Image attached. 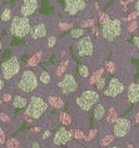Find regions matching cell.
Instances as JSON below:
<instances>
[{"label":"cell","mask_w":139,"mask_h":148,"mask_svg":"<svg viewBox=\"0 0 139 148\" xmlns=\"http://www.w3.org/2000/svg\"><path fill=\"white\" fill-rule=\"evenodd\" d=\"M130 127H132V123L129 119H127V118H118L114 122V127H113L114 136L119 137V138H123L130 131Z\"/></svg>","instance_id":"obj_8"},{"label":"cell","mask_w":139,"mask_h":148,"mask_svg":"<svg viewBox=\"0 0 139 148\" xmlns=\"http://www.w3.org/2000/svg\"><path fill=\"white\" fill-rule=\"evenodd\" d=\"M48 101H49V104L54 107V108H63V106H64V102L58 97H49Z\"/></svg>","instance_id":"obj_19"},{"label":"cell","mask_w":139,"mask_h":148,"mask_svg":"<svg viewBox=\"0 0 139 148\" xmlns=\"http://www.w3.org/2000/svg\"><path fill=\"white\" fill-rule=\"evenodd\" d=\"M6 147L8 148H20V143L18 142L15 138H10L8 142H6Z\"/></svg>","instance_id":"obj_29"},{"label":"cell","mask_w":139,"mask_h":148,"mask_svg":"<svg viewBox=\"0 0 139 148\" xmlns=\"http://www.w3.org/2000/svg\"><path fill=\"white\" fill-rule=\"evenodd\" d=\"M128 99L133 104L139 102V83H133L128 87Z\"/></svg>","instance_id":"obj_14"},{"label":"cell","mask_w":139,"mask_h":148,"mask_svg":"<svg viewBox=\"0 0 139 148\" xmlns=\"http://www.w3.org/2000/svg\"><path fill=\"white\" fill-rule=\"evenodd\" d=\"M18 86H19V89L25 92V93H31L33 90H35L38 87V78H36L35 73L29 69L24 70Z\"/></svg>","instance_id":"obj_5"},{"label":"cell","mask_w":139,"mask_h":148,"mask_svg":"<svg viewBox=\"0 0 139 148\" xmlns=\"http://www.w3.org/2000/svg\"><path fill=\"white\" fill-rule=\"evenodd\" d=\"M68 64H69V60L67 59V60H64L59 66H58V68H57V75H58V77L64 75L65 70H67V68H68Z\"/></svg>","instance_id":"obj_23"},{"label":"cell","mask_w":139,"mask_h":148,"mask_svg":"<svg viewBox=\"0 0 139 148\" xmlns=\"http://www.w3.org/2000/svg\"><path fill=\"white\" fill-rule=\"evenodd\" d=\"M82 29L84 28H90V27H94V19H88V20H84L82 21Z\"/></svg>","instance_id":"obj_31"},{"label":"cell","mask_w":139,"mask_h":148,"mask_svg":"<svg viewBox=\"0 0 139 148\" xmlns=\"http://www.w3.org/2000/svg\"><path fill=\"white\" fill-rule=\"evenodd\" d=\"M28 106V99L25 97H21V95H15L13 101V107L18 109H23Z\"/></svg>","instance_id":"obj_16"},{"label":"cell","mask_w":139,"mask_h":148,"mask_svg":"<svg viewBox=\"0 0 139 148\" xmlns=\"http://www.w3.org/2000/svg\"><path fill=\"white\" fill-rule=\"evenodd\" d=\"M75 102L82 110H90L94 104L99 102V94L94 90H85L75 99Z\"/></svg>","instance_id":"obj_6"},{"label":"cell","mask_w":139,"mask_h":148,"mask_svg":"<svg viewBox=\"0 0 139 148\" xmlns=\"http://www.w3.org/2000/svg\"><path fill=\"white\" fill-rule=\"evenodd\" d=\"M48 108V104L45 103L43 98L39 97H31L30 102L28 103L27 106V112H25V116L30 117L31 119H38L44 114V112Z\"/></svg>","instance_id":"obj_1"},{"label":"cell","mask_w":139,"mask_h":148,"mask_svg":"<svg viewBox=\"0 0 139 148\" xmlns=\"http://www.w3.org/2000/svg\"><path fill=\"white\" fill-rule=\"evenodd\" d=\"M135 122L139 124V113H137V116H135Z\"/></svg>","instance_id":"obj_49"},{"label":"cell","mask_w":139,"mask_h":148,"mask_svg":"<svg viewBox=\"0 0 139 148\" xmlns=\"http://www.w3.org/2000/svg\"><path fill=\"white\" fill-rule=\"evenodd\" d=\"M122 30V23L119 19H109L107 23L102 24V35L105 40L113 42Z\"/></svg>","instance_id":"obj_4"},{"label":"cell","mask_w":139,"mask_h":148,"mask_svg":"<svg viewBox=\"0 0 139 148\" xmlns=\"http://www.w3.org/2000/svg\"><path fill=\"white\" fill-rule=\"evenodd\" d=\"M36 9H38V1L36 0H24L20 13L24 18H29L36 12Z\"/></svg>","instance_id":"obj_13"},{"label":"cell","mask_w":139,"mask_h":148,"mask_svg":"<svg viewBox=\"0 0 139 148\" xmlns=\"http://www.w3.org/2000/svg\"><path fill=\"white\" fill-rule=\"evenodd\" d=\"M117 119H118V117H117L115 109L114 108H110V110H109V113H108V117H107L108 123H113V122H115Z\"/></svg>","instance_id":"obj_28"},{"label":"cell","mask_w":139,"mask_h":148,"mask_svg":"<svg viewBox=\"0 0 139 148\" xmlns=\"http://www.w3.org/2000/svg\"><path fill=\"white\" fill-rule=\"evenodd\" d=\"M73 136L75 137L76 139H79V140H82L85 138V136H84V133L80 131V129H75V131H73Z\"/></svg>","instance_id":"obj_32"},{"label":"cell","mask_w":139,"mask_h":148,"mask_svg":"<svg viewBox=\"0 0 139 148\" xmlns=\"http://www.w3.org/2000/svg\"><path fill=\"white\" fill-rule=\"evenodd\" d=\"M1 47H3V44H1V39H0V49H1Z\"/></svg>","instance_id":"obj_52"},{"label":"cell","mask_w":139,"mask_h":148,"mask_svg":"<svg viewBox=\"0 0 139 148\" xmlns=\"http://www.w3.org/2000/svg\"><path fill=\"white\" fill-rule=\"evenodd\" d=\"M0 143H5V133L3 132L1 128H0Z\"/></svg>","instance_id":"obj_39"},{"label":"cell","mask_w":139,"mask_h":148,"mask_svg":"<svg viewBox=\"0 0 139 148\" xmlns=\"http://www.w3.org/2000/svg\"><path fill=\"white\" fill-rule=\"evenodd\" d=\"M109 148H120V147H118V146H113V147H109Z\"/></svg>","instance_id":"obj_51"},{"label":"cell","mask_w":139,"mask_h":148,"mask_svg":"<svg viewBox=\"0 0 139 148\" xmlns=\"http://www.w3.org/2000/svg\"><path fill=\"white\" fill-rule=\"evenodd\" d=\"M128 148H134L133 144H128Z\"/></svg>","instance_id":"obj_50"},{"label":"cell","mask_w":139,"mask_h":148,"mask_svg":"<svg viewBox=\"0 0 139 148\" xmlns=\"http://www.w3.org/2000/svg\"><path fill=\"white\" fill-rule=\"evenodd\" d=\"M137 25H138V23H137V21H133V23H130L129 28H128V30H129V32L132 33L133 30H135V29H137Z\"/></svg>","instance_id":"obj_38"},{"label":"cell","mask_w":139,"mask_h":148,"mask_svg":"<svg viewBox=\"0 0 139 148\" xmlns=\"http://www.w3.org/2000/svg\"><path fill=\"white\" fill-rule=\"evenodd\" d=\"M49 136H50V131H45L44 132V134H43V139H46Z\"/></svg>","instance_id":"obj_44"},{"label":"cell","mask_w":139,"mask_h":148,"mask_svg":"<svg viewBox=\"0 0 139 148\" xmlns=\"http://www.w3.org/2000/svg\"><path fill=\"white\" fill-rule=\"evenodd\" d=\"M78 73L82 78H88V77H89V69H88V66L84 65V64H80L78 66Z\"/></svg>","instance_id":"obj_24"},{"label":"cell","mask_w":139,"mask_h":148,"mask_svg":"<svg viewBox=\"0 0 139 148\" xmlns=\"http://www.w3.org/2000/svg\"><path fill=\"white\" fill-rule=\"evenodd\" d=\"M3 88H4V80L0 78V92L3 90Z\"/></svg>","instance_id":"obj_46"},{"label":"cell","mask_w":139,"mask_h":148,"mask_svg":"<svg viewBox=\"0 0 139 148\" xmlns=\"http://www.w3.org/2000/svg\"><path fill=\"white\" fill-rule=\"evenodd\" d=\"M0 18H1V21H8L12 19V9L10 8H5L4 10H3L1 15H0Z\"/></svg>","instance_id":"obj_27"},{"label":"cell","mask_w":139,"mask_h":148,"mask_svg":"<svg viewBox=\"0 0 139 148\" xmlns=\"http://www.w3.org/2000/svg\"><path fill=\"white\" fill-rule=\"evenodd\" d=\"M40 129H42V128H40V127H36V128H34V129H33V128H31V131H33V132H39V131H40Z\"/></svg>","instance_id":"obj_48"},{"label":"cell","mask_w":139,"mask_h":148,"mask_svg":"<svg viewBox=\"0 0 139 148\" xmlns=\"http://www.w3.org/2000/svg\"><path fill=\"white\" fill-rule=\"evenodd\" d=\"M55 43H57V36H50V38L48 39V47L53 48L54 45H55Z\"/></svg>","instance_id":"obj_36"},{"label":"cell","mask_w":139,"mask_h":148,"mask_svg":"<svg viewBox=\"0 0 139 148\" xmlns=\"http://www.w3.org/2000/svg\"><path fill=\"white\" fill-rule=\"evenodd\" d=\"M39 79H40V82H42L43 84H49L50 83V74L46 72V70H43L42 73H40V77H39Z\"/></svg>","instance_id":"obj_26"},{"label":"cell","mask_w":139,"mask_h":148,"mask_svg":"<svg viewBox=\"0 0 139 148\" xmlns=\"http://www.w3.org/2000/svg\"><path fill=\"white\" fill-rule=\"evenodd\" d=\"M3 101H4V102H10V101H12V94H9V93L4 94V97H3Z\"/></svg>","instance_id":"obj_41"},{"label":"cell","mask_w":139,"mask_h":148,"mask_svg":"<svg viewBox=\"0 0 139 148\" xmlns=\"http://www.w3.org/2000/svg\"><path fill=\"white\" fill-rule=\"evenodd\" d=\"M1 68V73H3V78L5 80H9L14 78L18 73L20 72V62L18 57L13 55V57L8 58L6 60H4L0 65Z\"/></svg>","instance_id":"obj_3"},{"label":"cell","mask_w":139,"mask_h":148,"mask_svg":"<svg viewBox=\"0 0 139 148\" xmlns=\"http://www.w3.org/2000/svg\"><path fill=\"white\" fill-rule=\"evenodd\" d=\"M73 138H74L73 131H67L64 127H61L57 131L55 136H54V138H53V142H54V144H57V146H64V144H67L68 142H70Z\"/></svg>","instance_id":"obj_11"},{"label":"cell","mask_w":139,"mask_h":148,"mask_svg":"<svg viewBox=\"0 0 139 148\" xmlns=\"http://www.w3.org/2000/svg\"><path fill=\"white\" fill-rule=\"evenodd\" d=\"M104 75V69L103 68H100V69H98L95 73H93V75L90 77V79H89V83L91 84V86H93V84H95L98 80H99Z\"/></svg>","instance_id":"obj_18"},{"label":"cell","mask_w":139,"mask_h":148,"mask_svg":"<svg viewBox=\"0 0 139 148\" xmlns=\"http://www.w3.org/2000/svg\"><path fill=\"white\" fill-rule=\"evenodd\" d=\"M59 88L63 94H70L78 89V83L73 74H64L63 79L59 82Z\"/></svg>","instance_id":"obj_7"},{"label":"cell","mask_w":139,"mask_h":148,"mask_svg":"<svg viewBox=\"0 0 139 148\" xmlns=\"http://www.w3.org/2000/svg\"><path fill=\"white\" fill-rule=\"evenodd\" d=\"M113 140H114V136H112V134H108V136H104L103 138L100 139V146L102 147H107L109 146Z\"/></svg>","instance_id":"obj_25"},{"label":"cell","mask_w":139,"mask_h":148,"mask_svg":"<svg viewBox=\"0 0 139 148\" xmlns=\"http://www.w3.org/2000/svg\"><path fill=\"white\" fill-rule=\"evenodd\" d=\"M70 35H72L73 39L83 38V35H85V32H84V29H82V28H75V29H73L72 30Z\"/></svg>","instance_id":"obj_22"},{"label":"cell","mask_w":139,"mask_h":148,"mask_svg":"<svg viewBox=\"0 0 139 148\" xmlns=\"http://www.w3.org/2000/svg\"><path fill=\"white\" fill-rule=\"evenodd\" d=\"M30 36L33 39H39L46 35V27L44 24H36L30 29Z\"/></svg>","instance_id":"obj_15"},{"label":"cell","mask_w":139,"mask_h":148,"mask_svg":"<svg viewBox=\"0 0 139 148\" xmlns=\"http://www.w3.org/2000/svg\"><path fill=\"white\" fill-rule=\"evenodd\" d=\"M105 116V108L103 104H97L94 108V119L95 121H100L102 118Z\"/></svg>","instance_id":"obj_17"},{"label":"cell","mask_w":139,"mask_h":148,"mask_svg":"<svg viewBox=\"0 0 139 148\" xmlns=\"http://www.w3.org/2000/svg\"><path fill=\"white\" fill-rule=\"evenodd\" d=\"M64 4V10L69 15H75L76 13H79L80 10L85 8V1L84 0H65Z\"/></svg>","instance_id":"obj_12"},{"label":"cell","mask_w":139,"mask_h":148,"mask_svg":"<svg viewBox=\"0 0 139 148\" xmlns=\"http://www.w3.org/2000/svg\"><path fill=\"white\" fill-rule=\"evenodd\" d=\"M31 148H40V147H39V143H36V142H34V143H33V144H31Z\"/></svg>","instance_id":"obj_47"},{"label":"cell","mask_w":139,"mask_h":148,"mask_svg":"<svg viewBox=\"0 0 139 148\" xmlns=\"http://www.w3.org/2000/svg\"><path fill=\"white\" fill-rule=\"evenodd\" d=\"M0 119H1L3 122H9V121H10V118L6 116L5 113H0Z\"/></svg>","instance_id":"obj_40"},{"label":"cell","mask_w":139,"mask_h":148,"mask_svg":"<svg viewBox=\"0 0 139 148\" xmlns=\"http://www.w3.org/2000/svg\"><path fill=\"white\" fill-rule=\"evenodd\" d=\"M107 65H108V70H109V73H114V72H115V65H114V63L108 62V63H107Z\"/></svg>","instance_id":"obj_37"},{"label":"cell","mask_w":139,"mask_h":148,"mask_svg":"<svg viewBox=\"0 0 139 148\" xmlns=\"http://www.w3.org/2000/svg\"><path fill=\"white\" fill-rule=\"evenodd\" d=\"M76 48H78V53L80 57H90L93 55V43H91V39L89 35L83 36L82 39L76 43Z\"/></svg>","instance_id":"obj_9"},{"label":"cell","mask_w":139,"mask_h":148,"mask_svg":"<svg viewBox=\"0 0 139 148\" xmlns=\"http://www.w3.org/2000/svg\"><path fill=\"white\" fill-rule=\"evenodd\" d=\"M137 16H138V15H137V14H135V13H132V14H129V16H128L127 19H128V20H134Z\"/></svg>","instance_id":"obj_42"},{"label":"cell","mask_w":139,"mask_h":148,"mask_svg":"<svg viewBox=\"0 0 139 148\" xmlns=\"http://www.w3.org/2000/svg\"><path fill=\"white\" fill-rule=\"evenodd\" d=\"M105 83H107V77L103 75V77H102V78L95 83V84H97V88H98L99 90H102V89H103V88L105 87Z\"/></svg>","instance_id":"obj_30"},{"label":"cell","mask_w":139,"mask_h":148,"mask_svg":"<svg viewBox=\"0 0 139 148\" xmlns=\"http://www.w3.org/2000/svg\"><path fill=\"white\" fill-rule=\"evenodd\" d=\"M40 58H42V51H38V53H35L34 55H31L30 59L28 60V66H36L40 60Z\"/></svg>","instance_id":"obj_20"},{"label":"cell","mask_w":139,"mask_h":148,"mask_svg":"<svg viewBox=\"0 0 139 148\" xmlns=\"http://www.w3.org/2000/svg\"><path fill=\"white\" fill-rule=\"evenodd\" d=\"M124 89H125V86L118 78H112L109 80L108 88L104 90V95H107V97H117L120 93H123Z\"/></svg>","instance_id":"obj_10"},{"label":"cell","mask_w":139,"mask_h":148,"mask_svg":"<svg viewBox=\"0 0 139 148\" xmlns=\"http://www.w3.org/2000/svg\"><path fill=\"white\" fill-rule=\"evenodd\" d=\"M59 119H60V123L63 124V125H70L72 124V117L69 116L68 113H60V116H59Z\"/></svg>","instance_id":"obj_21"},{"label":"cell","mask_w":139,"mask_h":148,"mask_svg":"<svg viewBox=\"0 0 139 148\" xmlns=\"http://www.w3.org/2000/svg\"><path fill=\"white\" fill-rule=\"evenodd\" d=\"M59 27H60L61 30L65 32V30H68V29H72V28H73V25H72V24H69V23H60V24H59Z\"/></svg>","instance_id":"obj_34"},{"label":"cell","mask_w":139,"mask_h":148,"mask_svg":"<svg viewBox=\"0 0 139 148\" xmlns=\"http://www.w3.org/2000/svg\"><path fill=\"white\" fill-rule=\"evenodd\" d=\"M135 14L139 15V0L137 1V4H135Z\"/></svg>","instance_id":"obj_45"},{"label":"cell","mask_w":139,"mask_h":148,"mask_svg":"<svg viewBox=\"0 0 139 148\" xmlns=\"http://www.w3.org/2000/svg\"><path fill=\"white\" fill-rule=\"evenodd\" d=\"M133 43L137 45V48H139V35L138 36H134V38H133Z\"/></svg>","instance_id":"obj_43"},{"label":"cell","mask_w":139,"mask_h":148,"mask_svg":"<svg viewBox=\"0 0 139 148\" xmlns=\"http://www.w3.org/2000/svg\"><path fill=\"white\" fill-rule=\"evenodd\" d=\"M110 19V18H109V15L108 14H104V13H102L100 14V19H99V23L100 24H104V23H107V21Z\"/></svg>","instance_id":"obj_33"},{"label":"cell","mask_w":139,"mask_h":148,"mask_svg":"<svg viewBox=\"0 0 139 148\" xmlns=\"http://www.w3.org/2000/svg\"><path fill=\"white\" fill-rule=\"evenodd\" d=\"M30 21L24 16H14L13 23L10 25V33L18 38H24L30 33Z\"/></svg>","instance_id":"obj_2"},{"label":"cell","mask_w":139,"mask_h":148,"mask_svg":"<svg viewBox=\"0 0 139 148\" xmlns=\"http://www.w3.org/2000/svg\"><path fill=\"white\" fill-rule=\"evenodd\" d=\"M95 136H97V129H91V131L89 132V134H88V137H85V139L87 140H91Z\"/></svg>","instance_id":"obj_35"},{"label":"cell","mask_w":139,"mask_h":148,"mask_svg":"<svg viewBox=\"0 0 139 148\" xmlns=\"http://www.w3.org/2000/svg\"><path fill=\"white\" fill-rule=\"evenodd\" d=\"M80 148H84V147H80Z\"/></svg>","instance_id":"obj_53"}]
</instances>
